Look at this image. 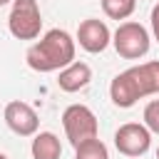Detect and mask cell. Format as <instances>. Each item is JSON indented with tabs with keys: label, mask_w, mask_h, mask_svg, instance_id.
<instances>
[{
	"label": "cell",
	"mask_w": 159,
	"mask_h": 159,
	"mask_svg": "<svg viewBox=\"0 0 159 159\" xmlns=\"http://www.w3.org/2000/svg\"><path fill=\"white\" fill-rule=\"evenodd\" d=\"M75 37L67 30H47L37 42H32L25 52V62L35 72H60L75 62Z\"/></svg>",
	"instance_id": "obj_1"
},
{
	"label": "cell",
	"mask_w": 159,
	"mask_h": 159,
	"mask_svg": "<svg viewBox=\"0 0 159 159\" xmlns=\"http://www.w3.org/2000/svg\"><path fill=\"white\" fill-rule=\"evenodd\" d=\"M159 94V60L134 65L119 72L109 84V97L119 109H129L137 99Z\"/></svg>",
	"instance_id": "obj_2"
},
{
	"label": "cell",
	"mask_w": 159,
	"mask_h": 159,
	"mask_svg": "<svg viewBox=\"0 0 159 159\" xmlns=\"http://www.w3.org/2000/svg\"><path fill=\"white\" fill-rule=\"evenodd\" d=\"M7 30L17 40H37L42 30V12L37 0H12L7 15Z\"/></svg>",
	"instance_id": "obj_3"
},
{
	"label": "cell",
	"mask_w": 159,
	"mask_h": 159,
	"mask_svg": "<svg viewBox=\"0 0 159 159\" xmlns=\"http://www.w3.org/2000/svg\"><path fill=\"white\" fill-rule=\"evenodd\" d=\"M112 45H114L119 57L139 60L149 52V32H147L144 25H139L134 20H127V22H119V27L114 30Z\"/></svg>",
	"instance_id": "obj_4"
},
{
	"label": "cell",
	"mask_w": 159,
	"mask_h": 159,
	"mask_svg": "<svg viewBox=\"0 0 159 159\" xmlns=\"http://www.w3.org/2000/svg\"><path fill=\"white\" fill-rule=\"evenodd\" d=\"M62 127H65V134L72 147H77L87 139H94L99 132L97 117L87 104H70L62 112Z\"/></svg>",
	"instance_id": "obj_5"
},
{
	"label": "cell",
	"mask_w": 159,
	"mask_h": 159,
	"mask_svg": "<svg viewBox=\"0 0 159 159\" xmlns=\"http://www.w3.org/2000/svg\"><path fill=\"white\" fill-rule=\"evenodd\" d=\"M149 144H152V134L139 122H127L114 132V147L124 157H142L149 152Z\"/></svg>",
	"instance_id": "obj_6"
},
{
	"label": "cell",
	"mask_w": 159,
	"mask_h": 159,
	"mask_svg": "<svg viewBox=\"0 0 159 159\" xmlns=\"http://www.w3.org/2000/svg\"><path fill=\"white\" fill-rule=\"evenodd\" d=\"M2 117H5V124H7L17 137H35V134H37L40 117H37V112H35L27 102H20V99L7 102Z\"/></svg>",
	"instance_id": "obj_7"
},
{
	"label": "cell",
	"mask_w": 159,
	"mask_h": 159,
	"mask_svg": "<svg viewBox=\"0 0 159 159\" xmlns=\"http://www.w3.org/2000/svg\"><path fill=\"white\" fill-rule=\"evenodd\" d=\"M75 42H80L82 50L97 55V52H104V50L109 47L112 32H109V27H107L104 20L87 17V20L80 22V27H77V40H75Z\"/></svg>",
	"instance_id": "obj_8"
},
{
	"label": "cell",
	"mask_w": 159,
	"mask_h": 159,
	"mask_svg": "<svg viewBox=\"0 0 159 159\" xmlns=\"http://www.w3.org/2000/svg\"><path fill=\"white\" fill-rule=\"evenodd\" d=\"M92 80V67L87 62H72L67 65L65 70H60V77H57V84L62 92H80L89 84Z\"/></svg>",
	"instance_id": "obj_9"
},
{
	"label": "cell",
	"mask_w": 159,
	"mask_h": 159,
	"mask_svg": "<svg viewBox=\"0 0 159 159\" xmlns=\"http://www.w3.org/2000/svg\"><path fill=\"white\" fill-rule=\"evenodd\" d=\"M32 159H60L62 157V144L57 139V134L52 132H37L32 139Z\"/></svg>",
	"instance_id": "obj_10"
},
{
	"label": "cell",
	"mask_w": 159,
	"mask_h": 159,
	"mask_svg": "<svg viewBox=\"0 0 159 159\" xmlns=\"http://www.w3.org/2000/svg\"><path fill=\"white\" fill-rule=\"evenodd\" d=\"M75 159H109V152H107V144L94 137L75 147Z\"/></svg>",
	"instance_id": "obj_11"
},
{
	"label": "cell",
	"mask_w": 159,
	"mask_h": 159,
	"mask_svg": "<svg viewBox=\"0 0 159 159\" xmlns=\"http://www.w3.org/2000/svg\"><path fill=\"white\" fill-rule=\"evenodd\" d=\"M137 7V0H102V10L112 20H127Z\"/></svg>",
	"instance_id": "obj_12"
},
{
	"label": "cell",
	"mask_w": 159,
	"mask_h": 159,
	"mask_svg": "<svg viewBox=\"0 0 159 159\" xmlns=\"http://www.w3.org/2000/svg\"><path fill=\"white\" fill-rule=\"evenodd\" d=\"M144 127L149 129V134H159V99H152L147 107H144Z\"/></svg>",
	"instance_id": "obj_13"
},
{
	"label": "cell",
	"mask_w": 159,
	"mask_h": 159,
	"mask_svg": "<svg viewBox=\"0 0 159 159\" xmlns=\"http://www.w3.org/2000/svg\"><path fill=\"white\" fill-rule=\"evenodd\" d=\"M152 32H154V37H157V42H159V2L152 7Z\"/></svg>",
	"instance_id": "obj_14"
},
{
	"label": "cell",
	"mask_w": 159,
	"mask_h": 159,
	"mask_svg": "<svg viewBox=\"0 0 159 159\" xmlns=\"http://www.w3.org/2000/svg\"><path fill=\"white\" fill-rule=\"evenodd\" d=\"M7 2H12V0H0V7H2V5H7Z\"/></svg>",
	"instance_id": "obj_15"
},
{
	"label": "cell",
	"mask_w": 159,
	"mask_h": 159,
	"mask_svg": "<svg viewBox=\"0 0 159 159\" xmlns=\"http://www.w3.org/2000/svg\"><path fill=\"white\" fill-rule=\"evenodd\" d=\"M0 159H7V157H5V154H0Z\"/></svg>",
	"instance_id": "obj_16"
},
{
	"label": "cell",
	"mask_w": 159,
	"mask_h": 159,
	"mask_svg": "<svg viewBox=\"0 0 159 159\" xmlns=\"http://www.w3.org/2000/svg\"><path fill=\"white\" fill-rule=\"evenodd\" d=\"M157 159H159V149H157Z\"/></svg>",
	"instance_id": "obj_17"
}]
</instances>
